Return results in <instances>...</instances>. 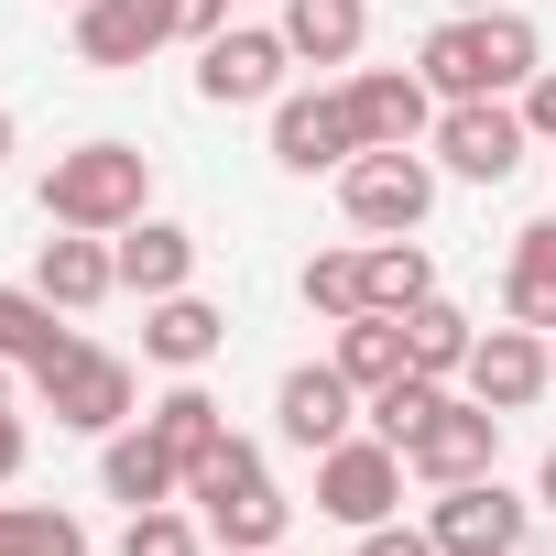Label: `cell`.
<instances>
[{
    "mask_svg": "<svg viewBox=\"0 0 556 556\" xmlns=\"http://www.w3.org/2000/svg\"><path fill=\"white\" fill-rule=\"evenodd\" d=\"M545 66V34L513 12V0H491V12H447L426 45H415V77L447 99H523V77Z\"/></svg>",
    "mask_w": 556,
    "mask_h": 556,
    "instance_id": "obj_1",
    "label": "cell"
},
{
    "mask_svg": "<svg viewBox=\"0 0 556 556\" xmlns=\"http://www.w3.org/2000/svg\"><path fill=\"white\" fill-rule=\"evenodd\" d=\"M45 218L55 229H131L153 218V153L142 142H77L45 164Z\"/></svg>",
    "mask_w": 556,
    "mask_h": 556,
    "instance_id": "obj_2",
    "label": "cell"
},
{
    "mask_svg": "<svg viewBox=\"0 0 556 556\" xmlns=\"http://www.w3.org/2000/svg\"><path fill=\"white\" fill-rule=\"evenodd\" d=\"M186 502H197V523L218 545H251V556H273V534H285V491H273V469H262L251 437H218L186 469Z\"/></svg>",
    "mask_w": 556,
    "mask_h": 556,
    "instance_id": "obj_3",
    "label": "cell"
},
{
    "mask_svg": "<svg viewBox=\"0 0 556 556\" xmlns=\"http://www.w3.org/2000/svg\"><path fill=\"white\" fill-rule=\"evenodd\" d=\"M34 393H45V415H55L66 437H121V426H131V404H142L131 361H121V350H99V339H77Z\"/></svg>",
    "mask_w": 556,
    "mask_h": 556,
    "instance_id": "obj_4",
    "label": "cell"
},
{
    "mask_svg": "<svg viewBox=\"0 0 556 556\" xmlns=\"http://www.w3.org/2000/svg\"><path fill=\"white\" fill-rule=\"evenodd\" d=\"M317 513H328V523H350V534L393 523V513H404V447H382L371 426H361V437H339V447H317Z\"/></svg>",
    "mask_w": 556,
    "mask_h": 556,
    "instance_id": "obj_5",
    "label": "cell"
},
{
    "mask_svg": "<svg viewBox=\"0 0 556 556\" xmlns=\"http://www.w3.org/2000/svg\"><path fill=\"white\" fill-rule=\"evenodd\" d=\"M285 66H295L285 23H229V34L197 45V99L207 110H273L285 99Z\"/></svg>",
    "mask_w": 556,
    "mask_h": 556,
    "instance_id": "obj_6",
    "label": "cell"
},
{
    "mask_svg": "<svg viewBox=\"0 0 556 556\" xmlns=\"http://www.w3.org/2000/svg\"><path fill=\"white\" fill-rule=\"evenodd\" d=\"M523 153H534V131H523L513 99H447V110H437V164H447L458 186H513Z\"/></svg>",
    "mask_w": 556,
    "mask_h": 556,
    "instance_id": "obj_7",
    "label": "cell"
},
{
    "mask_svg": "<svg viewBox=\"0 0 556 556\" xmlns=\"http://www.w3.org/2000/svg\"><path fill=\"white\" fill-rule=\"evenodd\" d=\"M339 207L371 240H415L426 207H437V164L426 153H361V164H339Z\"/></svg>",
    "mask_w": 556,
    "mask_h": 556,
    "instance_id": "obj_8",
    "label": "cell"
},
{
    "mask_svg": "<svg viewBox=\"0 0 556 556\" xmlns=\"http://www.w3.org/2000/svg\"><path fill=\"white\" fill-rule=\"evenodd\" d=\"M523 523H534V502L502 491V469H491V480H447V491L426 502L437 556H523Z\"/></svg>",
    "mask_w": 556,
    "mask_h": 556,
    "instance_id": "obj_9",
    "label": "cell"
},
{
    "mask_svg": "<svg viewBox=\"0 0 556 556\" xmlns=\"http://www.w3.org/2000/svg\"><path fill=\"white\" fill-rule=\"evenodd\" d=\"M361 153L371 142L350 121V88H285V99H273V164H285V175H339Z\"/></svg>",
    "mask_w": 556,
    "mask_h": 556,
    "instance_id": "obj_10",
    "label": "cell"
},
{
    "mask_svg": "<svg viewBox=\"0 0 556 556\" xmlns=\"http://www.w3.org/2000/svg\"><path fill=\"white\" fill-rule=\"evenodd\" d=\"M273 426H285V447H339V437H361V382L339 371V361H295L285 382H273Z\"/></svg>",
    "mask_w": 556,
    "mask_h": 556,
    "instance_id": "obj_11",
    "label": "cell"
},
{
    "mask_svg": "<svg viewBox=\"0 0 556 556\" xmlns=\"http://www.w3.org/2000/svg\"><path fill=\"white\" fill-rule=\"evenodd\" d=\"M350 121H361L371 153H426L437 142V88L415 66H361L350 77Z\"/></svg>",
    "mask_w": 556,
    "mask_h": 556,
    "instance_id": "obj_12",
    "label": "cell"
},
{
    "mask_svg": "<svg viewBox=\"0 0 556 556\" xmlns=\"http://www.w3.org/2000/svg\"><path fill=\"white\" fill-rule=\"evenodd\" d=\"M491 458H502V415L469 404V393H447V404L426 415V437L404 447V469H415L426 491H447V480H491Z\"/></svg>",
    "mask_w": 556,
    "mask_h": 556,
    "instance_id": "obj_13",
    "label": "cell"
},
{
    "mask_svg": "<svg viewBox=\"0 0 556 556\" xmlns=\"http://www.w3.org/2000/svg\"><path fill=\"white\" fill-rule=\"evenodd\" d=\"M556 382V361H545V328H480V350H469V371H458V393L469 404H491V415H523L534 393Z\"/></svg>",
    "mask_w": 556,
    "mask_h": 556,
    "instance_id": "obj_14",
    "label": "cell"
},
{
    "mask_svg": "<svg viewBox=\"0 0 556 556\" xmlns=\"http://www.w3.org/2000/svg\"><path fill=\"white\" fill-rule=\"evenodd\" d=\"M164 45H175V0H88L77 12V66H99V77H131Z\"/></svg>",
    "mask_w": 556,
    "mask_h": 556,
    "instance_id": "obj_15",
    "label": "cell"
},
{
    "mask_svg": "<svg viewBox=\"0 0 556 556\" xmlns=\"http://www.w3.org/2000/svg\"><path fill=\"white\" fill-rule=\"evenodd\" d=\"M110 262H121V295H186V273H197V229L186 218H131L110 229Z\"/></svg>",
    "mask_w": 556,
    "mask_h": 556,
    "instance_id": "obj_16",
    "label": "cell"
},
{
    "mask_svg": "<svg viewBox=\"0 0 556 556\" xmlns=\"http://www.w3.org/2000/svg\"><path fill=\"white\" fill-rule=\"evenodd\" d=\"M99 491H110V502H131V513L186 502V458H175L153 426H121V437H99Z\"/></svg>",
    "mask_w": 556,
    "mask_h": 556,
    "instance_id": "obj_17",
    "label": "cell"
},
{
    "mask_svg": "<svg viewBox=\"0 0 556 556\" xmlns=\"http://www.w3.org/2000/svg\"><path fill=\"white\" fill-rule=\"evenodd\" d=\"M34 285L66 306V317H88V306H110L121 295V262H110V229H66V240H45L34 251Z\"/></svg>",
    "mask_w": 556,
    "mask_h": 556,
    "instance_id": "obj_18",
    "label": "cell"
},
{
    "mask_svg": "<svg viewBox=\"0 0 556 556\" xmlns=\"http://www.w3.org/2000/svg\"><path fill=\"white\" fill-rule=\"evenodd\" d=\"M229 350V317L207 306V295H153L142 306V361H164V371H207Z\"/></svg>",
    "mask_w": 556,
    "mask_h": 556,
    "instance_id": "obj_19",
    "label": "cell"
},
{
    "mask_svg": "<svg viewBox=\"0 0 556 556\" xmlns=\"http://www.w3.org/2000/svg\"><path fill=\"white\" fill-rule=\"evenodd\" d=\"M66 350H77V328H66V306H55L45 285H0V361H23V371L45 382Z\"/></svg>",
    "mask_w": 556,
    "mask_h": 556,
    "instance_id": "obj_20",
    "label": "cell"
},
{
    "mask_svg": "<svg viewBox=\"0 0 556 556\" xmlns=\"http://www.w3.org/2000/svg\"><path fill=\"white\" fill-rule=\"evenodd\" d=\"M502 317H513V328H545V339H556V218L513 229V262H502Z\"/></svg>",
    "mask_w": 556,
    "mask_h": 556,
    "instance_id": "obj_21",
    "label": "cell"
},
{
    "mask_svg": "<svg viewBox=\"0 0 556 556\" xmlns=\"http://www.w3.org/2000/svg\"><path fill=\"white\" fill-rule=\"evenodd\" d=\"M350 382H361V404L382 393V382H404L415 371V350H404V317H382V306H361V317H339V350H328Z\"/></svg>",
    "mask_w": 556,
    "mask_h": 556,
    "instance_id": "obj_22",
    "label": "cell"
},
{
    "mask_svg": "<svg viewBox=\"0 0 556 556\" xmlns=\"http://www.w3.org/2000/svg\"><path fill=\"white\" fill-rule=\"evenodd\" d=\"M371 34V0H285V45L295 66H350Z\"/></svg>",
    "mask_w": 556,
    "mask_h": 556,
    "instance_id": "obj_23",
    "label": "cell"
},
{
    "mask_svg": "<svg viewBox=\"0 0 556 556\" xmlns=\"http://www.w3.org/2000/svg\"><path fill=\"white\" fill-rule=\"evenodd\" d=\"M404 350H415V371H426V382H458V371H469V350H480V328H469L447 295H426V306H404Z\"/></svg>",
    "mask_w": 556,
    "mask_h": 556,
    "instance_id": "obj_24",
    "label": "cell"
},
{
    "mask_svg": "<svg viewBox=\"0 0 556 556\" xmlns=\"http://www.w3.org/2000/svg\"><path fill=\"white\" fill-rule=\"evenodd\" d=\"M142 426H153V437H164V447H175L186 469H197V458H207V447L229 437V415H218V393H207L197 371H175V393H164V404H153Z\"/></svg>",
    "mask_w": 556,
    "mask_h": 556,
    "instance_id": "obj_25",
    "label": "cell"
},
{
    "mask_svg": "<svg viewBox=\"0 0 556 556\" xmlns=\"http://www.w3.org/2000/svg\"><path fill=\"white\" fill-rule=\"evenodd\" d=\"M361 273H371V306H382V317H404V306H426V295H437L426 240H371V251H361Z\"/></svg>",
    "mask_w": 556,
    "mask_h": 556,
    "instance_id": "obj_26",
    "label": "cell"
},
{
    "mask_svg": "<svg viewBox=\"0 0 556 556\" xmlns=\"http://www.w3.org/2000/svg\"><path fill=\"white\" fill-rule=\"evenodd\" d=\"M0 556H88V523L66 502H0Z\"/></svg>",
    "mask_w": 556,
    "mask_h": 556,
    "instance_id": "obj_27",
    "label": "cell"
},
{
    "mask_svg": "<svg viewBox=\"0 0 556 556\" xmlns=\"http://www.w3.org/2000/svg\"><path fill=\"white\" fill-rule=\"evenodd\" d=\"M437 404H447V382H426V371H404V382H382V393H371V404H361V426H371V437H382V447H415V437H426V415H437Z\"/></svg>",
    "mask_w": 556,
    "mask_h": 556,
    "instance_id": "obj_28",
    "label": "cell"
},
{
    "mask_svg": "<svg viewBox=\"0 0 556 556\" xmlns=\"http://www.w3.org/2000/svg\"><path fill=\"white\" fill-rule=\"evenodd\" d=\"M306 306H317L328 328L371 306V273H361V251H317V262H306Z\"/></svg>",
    "mask_w": 556,
    "mask_h": 556,
    "instance_id": "obj_29",
    "label": "cell"
},
{
    "mask_svg": "<svg viewBox=\"0 0 556 556\" xmlns=\"http://www.w3.org/2000/svg\"><path fill=\"white\" fill-rule=\"evenodd\" d=\"M121 556H207V545H197V502H153V513H131V523H121Z\"/></svg>",
    "mask_w": 556,
    "mask_h": 556,
    "instance_id": "obj_30",
    "label": "cell"
},
{
    "mask_svg": "<svg viewBox=\"0 0 556 556\" xmlns=\"http://www.w3.org/2000/svg\"><path fill=\"white\" fill-rule=\"evenodd\" d=\"M513 110H523V131H534V142H556V77H545V66L523 77V99H513Z\"/></svg>",
    "mask_w": 556,
    "mask_h": 556,
    "instance_id": "obj_31",
    "label": "cell"
},
{
    "mask_svg": "<svg viewBox=\"0 0 556 556\" xmlns=\"http://www.w3.org/2000/svg\"><path fill=\"white\" fill-rule=\"evenodd\" d=\"M361 556H437V534H426V523H371Z\"/></svg>",
    "mask_w": 556,
    "mask_h": 556,
    "instance_id": "obj_32",
    "label": "cell"
},
{
    "mask_svg": "<svg viewBox=\"0 0 556 556\" xmlns=\"http://www.w3.org/2000/svg\"><path fill=\"white\" fill-rule=\"evenodd\" d=\"M175 34H186V45H207V34H229V0H175Z\"/></svg>",
    "mask_w": 556,
    "mask_h": 556,
    "instance_id": "obj_33",
    "label": "cell"
},
{
    "mask_svg": "<svg viewBox=\"0 0 556 556\" xmlns=\"http://www.w3.org/2000/svg\"><path fill=\"white\" fill-rule=\"evenodd\" d=\"M23 447H34V437H23V415H12V404H0V491H12V480H23Z\"/></svg>",
    "mask_w": 556,
    "mask_h": 556,
    "instance_id": "obj_34",
    "label": "cell"
},
{
    "mask_svg": "<svg viewBox=\"0 0 556 556\" xmlns=\"http://www.w3.org/2000/svg\"><path fill=\"white\" fill-rule=\"evenodd\" d=\"M534 513H556V447H545V469H534Z\"/></svg>",
    "mask_w": 556,
    "mask_h": 556,
    "instance_id": "obj_35",
    "label": "cell"
},
{
    "mask_svg": "<svg viewBox=\"0 0 556 556\" xmlns=\"http://www.w3.org/2000/svg\"><path fill=\"white\" fill-rule=\"evenodd\" d=\"M0 164H12V110H0Z\"/></svg>",
    "mask_w": 556,
    "mask_h": 556,
    "instance_id": "obj_36",
    "label": "cell"
},
{
    "mask_svg": "<svg viewBox=\"0 0 556 556\" xmlns=\"http://www.w3.org/2000/svg\"><path fill=\"white\" fill-rule=\"evenodd\" d=\"M12 371H23V361H0V404H12Z\"/></svg>",
    "mask_w": 556,
    "mask_h": 556,
    "instance_id": "obj_37",
    "label": "cell"
},
{
    "mask_svg": "<svg viewBox=\"0 0 556 556\" xmlns=\"http://www.w3.org/2000/svg\"><path fill=\"white\" fill-rule=\"evenodd\" d=\"M447 12H491V0H447Z\"/></svg>",
    "mask_w": 556,
    "mask_h": 556,
    "instance_id": "obj_38",
    "label": "cell"
},
{
    "mask_svg": "<svg viewBox=\"0 0 556 556\" xmlns=\"http://www.w3.org/2000/svg\"><path fill=\"white\" fill-rule=\"evenodd\" d=\"M55 12H88V0H55Z\"/></svg>",
    "mask_w": 556,
    "mask_h": 556,
    "instance_id": "obj_39",
    "label": "cell"
},
{
    "mask_svg": "<svg viewBox=\"0 0 556 556\" xmlns=\"http://www.w3.org/2000/svg\"><path fill=\"white\" fill-rule=\"evenodd\" d=\"M218 556H251V545H218Z\"/></svg>",
    "mask_w": 556,
    "mask_h": 556,
    "instance_id": "obj_40",
    "label": "cell"
},
{
    "mask_svg": "<svg viewBox=\"0 0 556 556\" xmlns=\"http://www.w3.org/2000/svg\"><path fill=\"white\" fill-rule=\"evenodd\" d=\"M545 361H556V339H545Z\"/></svg>",
    "mask_w": 556,
    "mask_h": 556,
    "instance_id": "obj_41",
    "label": "cell"
},
{
    "mask_svg": "<svg viewBox=\"0 0 556 556\" xmlns=\"http://www.w3.org/2000/svg\"><path fill=\"white\" fill-rule=\"evenodd\" d=\"M523 556H545V545H523Z\"/></svg>",
    "mask_w": 556,
    "mask_h": 556,
    "instance_id": "obj_42",
    "label": "cell"
}]
</instances>
